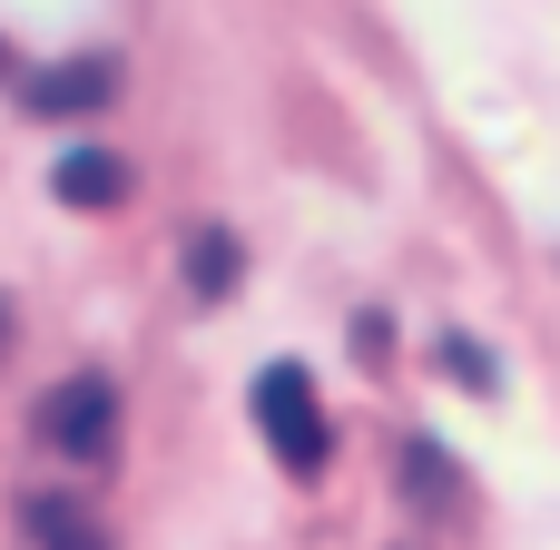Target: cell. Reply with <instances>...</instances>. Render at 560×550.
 Returning <instances> with one entry per match:
<instances>
[{
	"instance_id": "7a4b0ae2",
	"label": "cell",
	"mask_w": 560,
	"mask_h": 550,
	"mask_svg": "<svg viewBox=\"0 0 560 550\" xmlns=\"http://www.w3.org/2000/svg\"><path fill=\"white\" fill-rule=\"evenodd\" d=\"M256 433L276 443V463L285 472H325V403H315V384H305V364H266L256 374Z\"/></svg>"
},
{
	"instance_id": "3957f363",
	"label": "cell",
	"mask_w": 560,
	"mask_h": 550,
	"mask_svg": "<svg viewBox=\"0 0 560 550\" xmlns=\"http://www.w3.org/2000/svg\"><path fill=\"white\" fill-rule=\"evenodd\" d=\"M118 98V59L108 49H79V59H59V69H30L20 79V108L30 118H89V108H108Z\"/></svg>"
},
{
	"instance_id": "8992f818",
	"label": "cell",
	"mask_w": 560,
	"mask_h": 550,
	"mask_svg": "<svg viewBox=\"0 0 560 550\" xmlns=\"http://www.w3.org/2000/svg\"><path fill=\"white\" fill-rule=\"evenodd\" d=\"M20 522H30V550H108V541H98V522H89L79 502H59V492L20 502Z\"/></svg>"
},
{
	"instance_id": "52a82bcc",
	"label": "cell",
	"mask_w": 560,
	"mask_h": 550,
	"mask_svg": "<svg viewBox=\"0 0 560 550\" xmlns=\"http://www.w3.org/2000/svg\"><path fill=\"white\" fill-rule=\"evenodd\" d=\"M404 502H423V512H443V502H463V472L443 463V443H404Z\"/></svg>"
},
{
	"instance_id": "ba28073f",
	"label": "cell",
	"mask_w": 560,
	"mask_h": 550,
	"mask_svg": "<svg viewBox=\"0 0 560 550\" xmlns=\"http://www.w3.org/2000/svg\"><path fill=\"white\" fill-rule=\"evenodd\" d=\"M433 364H443L453 384H472V394H502V374H492V344H482V335H443V344H433Z\"/></svg>"
},
{
	"instance_id": "8fae6325",
	"label": "cell",
	"mask_w": 560,
	"mask_h": 550,
	"mask_svg": "<svg viewBox=\"0 0 560 550\" xmlns=\"http://www.w3.org/2000/svg\"><path fill=\"white\" fill-rule=\"evenodd\" d=\"M0 335H10V305H0Z\"/></svg>"
},
{
	"instance_id": "9c48e42d",
	"label": "cell",
	"mask_w": 560,
	"mask_h": 550,
	"mask_svg": "<svg viewBox=\"0 0 560 550\" xmlns=\"http://www.w3.org/2000/svg\"><path fill=\"white\" fill-rule=\"evenodd\" d=\"M354 354H394V325L384 315H354Z\"/></svg>"
},
{
	"instance_id": "30bf717a",
	"label": "cell",
	"mask_w": 560,
	"mask_h": 550,
	"mask_svg": "<svg viewBox=\"0 0 560 550\" xmlns=\"http://www.w3.org/2000/svg\"><path fill=\"white\" fill-rule=\"evenodd\" d=\"M0 79H10V39H0Z\"/></svg>"
},
{
	"instance_id": "5b68a950",
	"label": "cell",
	"mask_w": 560,
	"mask_h": 550,
	"mask_svg": "<svg viewBox=\"0 0 560 550\" xmlns=\"http://www.w3.org/2000/svg\"><path fill=\"white\" fill-rule=\"evenodd\" d=\"M177 266H187V295H197V305H217V295H236V276H246V246H236V226H226V217H197Z\"/></svg>"
},
{
	"instance_id": "277c9868",
	"label": "cell",
	"mask_w": 560,
	"mask_h": 550,
	"mask_svg": "<svg viewBox=\"0 0 560 550\" xmlns=\"http://www.w3.org/2000/svg\"><path fill=\"white\" fill-rule=\"evenodd\" d=\"M128 187H138V167L118 148H98V138H69V157L49 167V197L69 217H108V207H128Z\"/></svg>"
},
{
	"instance_id": "6da1fadb",
	"label": "cell",
	"mask_w": 560,
	"mask_h": 550,
	"mask_svg": "<svg viewBox=\"0 0 560 550\" xmlns=\"http://www.w3.org/2000/svg\"><path fill=\"white\" fill-rule=\"evenodd\" d=\"M30 433H39V453H59V463H108V453H118V384H108V374L49 384V394L30 403Z\"/></svg>"
}]
</instances>
